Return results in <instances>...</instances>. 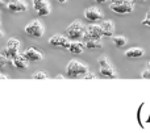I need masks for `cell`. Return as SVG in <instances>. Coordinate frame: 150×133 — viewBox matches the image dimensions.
I'll return each instance as SVG.
<instances>
[{"instance_id": "11", "label": "cell", "mask_w": 150, "mask_h": 133, "mask_svg": "<svg viewBox=\"0 0 150 133\" xmlns=\"http://www.w3.org/2000/svg\"><path fill=\"white\" fill-rule=\"evenodd\" d=\"M7 7L11 12H25V11L28 9V4H26L24 0H17V1H13V3H8Z\"/></svg>"}, {"instance_id": "28", "label": "cell", "mask_w": 150, "mask_h": 133, "mask_svg": "<svg viewBox=\"0 0 150 133\" xmlns=\"http://www.w3.org/2000/svg\"><path fill=\"white\" fill-rule=\"evenodd\" d=\"M8 3H13V1H17V0H7Z\"/></svg>"}, {"instance_id": "24", "label": "cell", "mask_w": 150, "mask_h": 133, "mask_svg": "<svg viewBox=\"0 0 150 133\" xmlns=\"http://www.w3.org/2000/svg\"><path fill=\"white\" fill-rule=\"evenodd\" d=\"M83 78H84V79H95V78H96V74H93V73H91V71H88V73L86 74Z\"/></svg>"}, {"instance_id": "25", "label": "cell", "mask_w": 150, "mask_h": 133, "mask_svg": "<svg viewBox=\"0 0 150 133\" xmlns=\"http://www.w3.org/2000/svg\"><path fill=\"white\" fill-rule=\"evenodd\" d=\"M96 3H99V4H101V3H105V1H108V0H95Z\"/></svg>"}, {"instance_id": "3", "label": "cell", "mask_w": 150, "mask_h": 133, "mask_svg": "<svg viewBox=\"0 0 150 133\" xmlns=\"http://www.w3.org/2000/svg\"><path fill=\"white\" fill-rule=\"evenodd\" d=\"M104 37L103 29H101L100 24L96 23H91V25H88L84 30V34H83V42L88 41V40H101Z\"/></svg>"}, {"instance_id": "20", "label": "cell", "mask_w": 150, "mask_h": 133, "mask_svg": "<svg viewBox=\"0 0 150 133\" xmlns=\"http://www.w3.org/2000/svg\"><path fill=\"white\" fill-rule=\"evenodd\" d=\"M47 78V74L45 71H37L32 75V79H46Z\"/></svg>"}, {"instance_id": "26", "label": "cell", "mask_w": 150, "mask_h": 133, "mask_svg": "<svg viewBox=\"0 0 150 133\" xmlns=\"http://www.w3.org/2000/svg\"><path fill=\"white\" fill-rule=\"evenodd\" d=\"M0 79H7V75H4V74L0 73Z\"/></svg>"}, {"instance_id": "29", "label": "cell", "mask_w": 150, "mask_h": 133, "mask_svg": "<svg viewBox=\"0 0 150 133\" xmlns=\"http://www.w3.org/2000/svg\"><path fill=\"white\" fill-rule=\"evenodd\" d=\"M3 36H4V33H3V32H1V30H0V38H1V37H3Z\"/></svg>"}, {"instance_id": "13", "label": "cell", "mask_w": 150, "mask_h": 133, "mask_svg": "<svg viewBox=\"0 0 150 133\" xmlns=\"http://www.w3.org/2000/svg\"><path fill=\"white\" fill-rule=\"evenodd\" d=\"M100 26H101V29H103V33H104V36H105V37H109V36H112V34H113V32H115V24H113V21H111V20H103L100 23Z\"/></svg>"}, {"instance_id": "18", "label": "cell", "mask_w": 150, "mask_h": 133, "mask_svg": "<svg viewBox=\"0 0 150 133\" xmlns=\"http://www.w3.org/2000/svg\"><path fill=\"white\" fill-rule=\"evenodd\" d=\"M3 54H4L9 61H12L13 58H15L16 55L18 54V50L17 49H12V47H8L7 46L4 50H3Z\"/></svg>"}, {"instance_id": "22", "label": "cell", "mask_w": 150, "mask_h": 133, "mask_svg": "<svg viewBox=\"0 0 150 133\" xmlns=\"http://www.w3.org/2000/svg\"><path fill=\"white\" fill-rule=\"evenodd\" d=\"M142 25L149 26V28H150V11H149L148 13H146L145 18H144V20H142Z\"/></svg>"}, {"instance_id": "12", "label": "cell", "mask_w": 150, "mask_h": 133, "mask_svg": "<svg viewBox=\"0 0 150 133\" xmlns=\"http://www.w3.org/2000/svg\"><path fill=\"white\" fill-rule=\"evenodd\" d=\"M12 63H13V66L15 67H17V69H23V70H25L26 67H28V63H29V61L25 58V55L24 54H17L15 58L12 59Z\"/></svg>"}, {"instance_id": "1", "label": "cell", "mask_w": 150, "mask_h": 133, "mask_svg": "<svg viewBox=\"0 0 150 133\" xmlns=\"http://www.w3.org/2000/svg\"><path fill=\"white\" fill-rule=\"evenodd\" d=\"M109 8L117 15H127V13L133 12L134 1L133 0H111Z\"/></svg>"}, {"instance_id": "15", "label": "cell", "mask_w": 150, "mask_h": 133, "mask_svg": "<svg viewBox=\"0 0 150 133\" xmlns=\"http://www.w3.org/2000/svg\"><path fill=\"white\" fill-rule=\"evenodd\" d=\"M145 54V50L141 49V47H130L125 52V57L128 58H141Z\"/></svg>"}, {"instance_id": "21", "label": "cell", "mask_w": 150, "mask_h": 133, "mask_svg": "<svg viewBox=\"0 0 150 133\" xmlns=\"http://www.w3.org/2000/svg\"><path fill=\"white\" fill-rule=\"evenodd\" d=\"M7 63H8V58L1 53V54H0V70H3Z\"/></svg>"}, {"instance_id": "27", "label": "cell", "mask_w": 150, "mask_h": 133, "mask_svg": "<svg viewBox=\"0 0 150 133\" xmlns=\"http://www.w3.org/2000/svg\"><path fill=\"white\" fill-rule=\"evenodd\" d=\"M57 1H58V3H61V4H65V3L67 1V0H57Z\"/></svg>"}, {"instance_id": "19", "label": "cell", "mask_w": 150, "mask_h": 133, "mask_svg": "<svg viewBox=\"0 0 150 133\" xmlns=\"http://www.w3.org/2000/svg\"><path fill=\"white\" fill-rule=\"evenodd\" d=\"M7 46L8 47H12V49H20V41L16 38H9L7 41Z\"/></svg>"}, {"instance_id": "32", "label": "cell", "mask_w": 150, "mask_h": 133, "mask_svg": "<svg viewBox=\"0 0 150 133\" xmlns=\"http://www.w3.org/2000/svg\"><path fill=\"white\" fill-rule=\"evenodd\" d=\"M0 5H3V1H1V0H0Z\"/></svg>"}, {"instance_id": "8", "label": "cell", "mask_w": 150, "mask_h": 133, "mask_svg": "<svg viewBox=\"0 0 150 133\" xmlns=\"http://www.w3.org/2000/svg\"><path fill=\"white\" fill-rule=\"evenodd\" d=\"M49 44L55 47H63V49H69L71 44V40L62 34H54L53 37L49 38Z\"/></svg>"}, {"instance_id": "5", "label": "cell", "mask_w": 150, "mask_h": 133, "mask_svg": "<svg viewBox=\"0 0 150 133\" xmlns=\"http://www.w3.org/2000/svg\"><path fill=\"white\" fill-rule=\"evenodd\" d=\"M44 32H45L44 24L38 20H33L25 25V33L28 36L33 37V38H41Z\"/></svg>"}, {"instance_id": "4", "label": "cell", "mask_w": 150, "mask_h": 133, "mask_svg": "<svg viewBox=\"0 0 150 133\" xmlns=\"http://www.w3.org/2000/svg\"><path fill=\"white\" fill-rule=\"evenodd\" d=\"M84 24L82 23L80 20H75L73 23L70 24V25L66 28V33H67L69 38L70 40H74V41H76V40H79L80 37H83V34H84Z\"/></svg>"}, {"instance_id": "2", "label": "cell", "mask_w": 150, "mask_h": 133, "mask_svg": "<svg viewBox=\"0 0 150 133\" xmlns=\"http://www.w3.org/2000/svg\"><path fill=\"white\" fill-rule=\"evenodd\" d=\"M66 73H67L69 78H79V76H84L88 73V69L84 63L73 59L67 63Z\"/></svg>"}, {"instance_id": "7", "label": "cell", "mask_w": 150, "mask_h": 133, "mask_svg": "<svg viewBox=\"0 0 150 133\" xmlns=\"http://www.w3.org/2000/svg\"><path fill=\"white\" fill-rule=\"evenodd\" d=\"M104 13L99 9L98 7H88L84 9V17L87 18L90 23H98V21L103 20Z\"/></svg>"}, {"instance_id": "6", "label": "cell", "mask_w": 150, "mask_h": 133, "mask_svg": "<svg viewBox=\"0 0 150 133\" xmlns=\"http://www.w3.org/2000/svg\"><path fill=\"white\" fill-rule=\"evenodd\" d=\"M99 66H100V74L105 78H117V73L115 71V69L112 67V65L109 63L108 58L105 55H100L98 59Z\"/></svg>"}, {"instance_id": "17", "label": "cell", "mask_w": 150, "mask_h": 133, "mask_svg": "<svg viewBox=\"0 0 150 133\" xmlns=\"http://www.w3.org/2000/svg\"><path fill=\"white\" fill-rule=\"evenodd\" d=\"M112 41H113L115 46L122 47V46H125V45H127L128 40H127V37H125V36H115L113 38H112Z\"/></svg>"}, {"instance_id": "10", "label": "cell", "mask_w": 150, "mask_h": 133, "mask_svg": "<svg viewBox=\"0 0 150 133\" xmlns=\"http://www.w3.org/2000/svg\"><path fill=\"white\" fill-rule=\"evenodd\" d=\"M23 54L25 55V58L29 62H38V61H42V58H44L42 53L38 52L37 49H34V47H28Z\"/></svg>"}, {"instance_id": "30", "label": "cell", "mask_w": 150, "mask_h": 133, "mask_svg": "<svg viewBox=\"0 0 150 133\" xmlns=\"http://www.w3.org/2000/svg\"><path fill=\"white\" fill-rule=\"evenodd\" d=\"M148 67L150 69V62H148Z\"/></svg>"}, {"instance_id": "31", "label": "cell", "mask_w": 150, "mask_h": 133, "mask_svg": "<svg viewBox=\"0 0 150 133\" xmlns=\"http://www.w3.org/2000/svg\"><path fill=\"white\" fill-rule=\"evenodd\" d=\"M137 1H146V0H137Z\"/></svg>"}, {"instance_id": "14", "label": "cell", "mask_w": 150, "mask_h": 133, "mask_svg": "<svg viewBox=\"0 0 150 133\" xmlns=\"http://www.w3.org/2000/svg\"><path fill=\"white\" fill-rule=\"evenodd\" d=\"M86 49V45L84 42H79V41H73L70 44V46H69V52L73 53V54H80V53H83V50Z\"/></svg>"}, {"instance_id": "16", "label": "cell", "mask_w": 150, "mask_h": 133, "mask_svg": "<svg viewBox=\"0 0 150 133\" xmlns=\"http://www.w3.org/2000/svg\"><path fill=\"white\" fill-rule=\"evenodd\" d=\"M84 45H86V49H90V50L100 49V47L103 46L101 40H88V41L84 42Z\"/></svg>"}, {"instance_id": "23", "label": "cell", "mask_w": 150, "mask_h": 133, "mask_svg": "<svg viewBox=\"0 0 150 133\" xmlns=\"http://www.w3.org/2000/svg\"><path fill=\"white\" fill-rule=\"evenodd\" d=\"M141 76H142V78H145V79H150V69L149 67L145 69V70L141 73Z\"/></svg>"}, {"instance_id": "9", "label": "cell", "mask_w": 150, "mask_h": 133, "mask_svg": "<svg viewBox=\"0 0 150 133\" xmlns=\"http://www.w3.org/2000/svg\"><path fill=\"white\" fill-rule=\"evenodd\" d=\"M33 9L40 16H47L50 15V11H52L47 0H33Z\"/></svg>"}]
</instances>
